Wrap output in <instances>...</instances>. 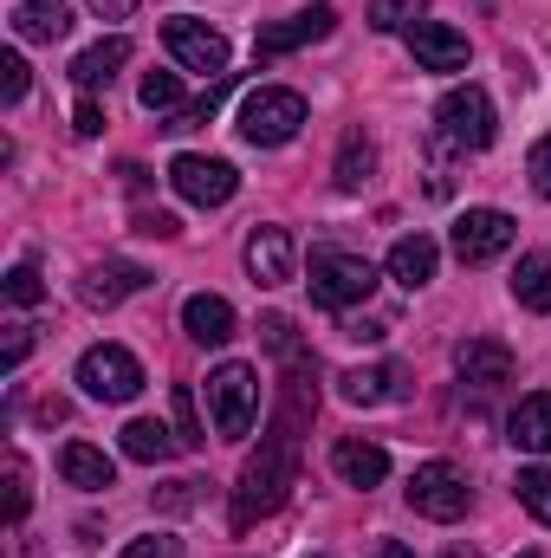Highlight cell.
Listing matches in <instances>:
<instances>
[{
	"label": "cell",
	"instance_id": "17",
	"mask_svg": "<svg viewBox=\"0 0 551 558\" xmlns=\"http://www.w3.org/2000/svg\"><path fill=\"white\" fill-rule=\"evenodd\" d=\"M131 52H137V46H131L124 33H111V39L85 46V52L72 59V85H78V92H98V85H111V78L131 65Z\"/></svg>",
	"mask_w": 551,
	"mask_h": 558
},
{
	"label": "cell",
	"instance_id": "5",
	"mask_svg": "<svg viewBox=\"0 0 551 558\" xmlns=\"http://www.w3.org/2000/svg\"><path fill=\"white\" fill-rule=\"evenodd\" d=\"M298 124H305V98L285 92V85H260V92L241 98V137L254 143V149H279V143H292L298 137Z\"/></svg>",
	"mask_w": 551,
	"mask_h": 558
},
{
	"label": "cell",
	"instance_id": "37",
	"mask_svg": "<svg viewBox=\"0 0 551 558\" xmlns=\"http://www.w3.org/2000/svg\"><path fill=\"white\" fill-rule=\"evenodd\" d=\"M72 131H78V137H98V131H105V111H98L91 98H78V111H72Z\"/></svg>",
	"mask_w": 551,
	"mask_h": 558
},
{
	"label": "cell",
	"instance_id": "20",
	"mask_svg": "<svg viewBox=\"0 0 551 558\" xmlns=\"http://www.w3.org/2000/svg\"><path fill=\"white\" fill-rule=\"evenodd\" d=\"M182 331H188L195 344H228V338H234V305H228L221 292H195V299L182 305Z\"/></svg>",
	"mask_w": 551,
	"mask_h": 558
},
{
	"label": "cell",
	"instance_id": "27",
	"mask_svg": "<svg viewBox=\"0 0 551 558\" xmlns=\"http://www.w3.org/2000/svg\"><path fill=\"white\" fill-rule=\"evenodd\" d=\"M137 98H143V111L175 118V111H182V78H175V72H149V78L137 85Z\"/></svg>",
	"mask_w": 551,
	"mask_h": 558
},
{
	"label": "cell",
	"instance_id": "36",
	"mask_svg": "<svg viewBox=\"0 0 551 558\" xmlns=\"http://www.w3.org/2000/svg\"><path fill=\"white\" fill-rule=\"evenodd\" d=\"M26 351H33V331H26V325H7V344H0V371H20V364H26Z\"/></svg>",
	"mask_w": 551,
	"mask_h": 558
},
{
	"label": "cell",
	"instance_id": "35",
	"mask_svg": "<svg viewBox=\"0 0 551 558\" xmlns=\"http://www.w3.org/2000/svg\"><path fill=\"white\" fill-rule=\"evenodd\" d=\"M409 13H415V0H370V26L377 33H396Z\"/></svg>",
	"mask_w": 551,
	"mask_h": 558
},
{
	"label": "cell",
	"instance_id": "11",
	"mask_svg": "<svg viewBox=\"0 0 551 558\" xmlns=\"http://www.w3.org/2000/svg\"><path fill=\"white\" fill-rule=\"evenodd\" d=\"M409 52L421 72H461L467 65V33L461 26H448V20H409Z\"/></svg>",
	"mask_w": 551,
	"mask_h": 558
},
{
	"label": "cell",
	"instance_id": "39",
	"mask_svg": "<svg viewBox=\"0 0 551 558\" xmlns=\"http://www.w3.org/2000/svg\"><path fill=\"white\" fill-rule=\"evenodd\" d=\"M344 338H357V344H377V338H383V325H377V318H351V325H344Z\"/></svg>",
	"mask_w": 551,
	"mask_h": 558
},
{
	"label": "cell",
	"instance_id": "43",
	"mask_svg": "<svg viewBox=\"0 0 551 558\" xmlns=\"http://www.w3.org/2000/svg\"><path fill=\"white\" fill-rule=\"evenodd\" d=\"M519 558H539V553H519Z\"/></svg>",
	"mask_w": 551,
	"mask_h": 558
},
{
	"label": "cell",
	"instance_id": "4",
	"mask_svg": "<svg viewBox=\"0 0 551 558\" xmlns=\"http://www.w3.org/2000/svg\"><path fill=\"white\" fill-rule=\"evenodd\" d=\"M208 410H215V435L241 441L260 422V371L254 364H221L208 377Z\"/></svg>",
	"mask_w": 551,
	"mask_h": 558
},
{
	"label": "cell",
	"instance_id": "18",
	"mask_svg": "<svg viewBox=\"0 0 551 558\" xmlns=\"http://www.w3.org/2000/svg\"><path fill=\"white\" fill-rule=\"evenodd\" d=\"M65 33H72V7H65V0H20V7H13V39L52 46V39H65Z\"/></svg>",
	"mask_w": 551,
	"mask_h": 558
},
{
	"label": "cell",
	"instance_id": "24",
	"mask_svg": "<svg viewBox=\"0 0 551 558\" xmlns=\"http://www.w3.org/2000/svg\"><path fill=\"white\" fill-rule=\"evenodd\" d=\"M370 169H377V143L364 137V131H344V137H338V162H331V182H338L344 195H357V189L370 182Z\"/></svg>",
	"mask_w": 551,
	"mask_h": 558
},
{
	"label": "cell",
	"instance_id": "6",
	"mask_svg": "<svg viewBox=\"0 0 551 558\" xmlns=\"http://www.w3.org/2000/svg\"><path fill=\"white\" fill-rule=\"evenodd\" d=\"M78 390L91 403H131L143 390V364L124 351V344H91L78 357Z\"/></svg>",
	"mask_w": 551,
	"mask_h": 558
},
{
	"label": "cell",
	"instance_id": "1",
	"mask_svg": "<svg viewBox=\"0 0 551 558\" xmlns=\"http://www.w3.org/2000/svg\"><path fill=\"white\" fill-rule=\"evenodd\" d=\"M285 364V384H279V410L267 422V435H260V448L247 454V468H241V487H234V533H247L254 520H267L279 513V500L292 494V481H298V428L311 422L318 410V390H311V351H298V357H279Z\"/></svg>",
	"mask_w": 551,
	"mask_h": 558
},
{
	"label": "cell",
	"instance_id": "23",
	"mask_svg": "<svg viewBox=\"0 0 551 558\" xmlns=\"http://www.w3.org/2000/svg\"><path fill=\"white\" fill-rule=\"evenodd\" d=\"M434 267H441V247H434L428 234H403V241L390 247V279H396V286H409V292H415V286H428Z\"/></svg>",
	"mask_w": 551,
	"mask_h": 558
},
{
	"label": "cell",
	"instance_id": "28",
	"mask_svg": "<svg viewBox=\"0 0 551 558\" xmlns=\"http://www.w3.org/2000/svg\"><path fill=\"white\" fill-rule=\"evenodd\" d=\"M519 507L539 526H551V468H519Z\"/></svg>",
	"mask_w": 551,
	"mask_h": 558
},
{
	"label": "cell",
	"instance_id": "3",
	"mask_svg": "<svg viewBox=\"0 0 551 558\" xmlns=\"http://www.w3.org/2000/svg\"><path fill=\"white\" fill-rule=\"evenodd\" d=\"M434 131H441L448 149H461V156L487 149V143L500 137V124H493V98H487L480 85H454V92H441V105H434Z\"/></svg>",
	"mask_w": 551,
	"mask_h": 558
},
{
	"label": "cell",
	"instance_id": "32",
	"mask_svg": "<svg viewBox=\"0 0 551 558\" xmlns=\"http://www.w3.org/2000/svg\"><path fill=\"white\" fill-rule=\"evenodd\" d=\"M118 558H182V539H169V533H143V539H131Z\"/></svg>",
	"mask_w": 551,
	"mask_h": 558
},
{
	"label": "cell",
	"instance_id": "34",
	"mask_svg": "<svg viewBox=\"0 0 551 558\" xmlns=\"http://www.w3.org/2000/svg\"><path fill=\"white\" fill-rule=\"evenodd\" d=\"M526 175H532V189H539V195L551 202V131L532 143V156H526Z\"/></svg>",
	"mask_w": 551,
	"mask_h": 558
},
{
	"label": "cell",
	"instance_id": "38",
	"mask_svg": "<svg viewBox=\"0 0 551 558\" xmlns=\"http://www.w3.org/2000/svg\"><path fill=\"white\" fill-rule=\"evenodd\" d=\"M137 234H156V241H169V234H182V221L156 208V215H137Z\"/></svg>",
	"mask_w": 551,
	"mask_h": 558
},
{
	"label": "cell",
	"instance_id": "41",
	"mask_svg": "<svg viewBox=\"0 0 551 558\" xmlns=\"http://www.w3.org/2000/svg\"><path fill=\"white\" fill-rule=\"evenodd\" d=\"M377 558H415L409 546H396V539H383V546H377Z\"/></svg>",
	"mask_w": 551,
	"mask_h": 558
},
{
	"label": "cell",
	"instance_id": "42",
	"mask_svg": "<svg viewBox=\"0 0 551 558\" xmlns=\"http://www.w3.org/2000/svg\"><path fill=\"white\" fill-rule=\"evenodd\" d=\"M448 558H474V546H467V553H461V546H454V553H448Z\"/></svg>",
	"mask_w": 551,
	"mask_h": 558
},
{
	"label": "cell",
	"instance_id": "14",
	"mask_svg": "<svg viewBox=\"0 0 551 558\" xmlns=\"http://www.w3.org/2000/svg\"><path fill=\"white\" fill-rule=\"evenodd\" d=\"M331 468H338L344 487H383V474H390V448H383V441H364V435H344V441L331 448Z\"/></svg>",
	"mask_w": 551,
	"mask_h": 558
},
{
	"label": "cell",
	"instance_id": "21",
	"mask_svg": "<svg viewBox=\"0 0 551 558\" xmlns=\"http://www.w3.org/2000/svg\"><path fill=\"white\" fill-rule=\"evenodd\" d=\"M59 474H65L72 487H85V494H105V487L118 481V461H111L105 448H91V441H65V448H59Z\"/></svg>",
	"mask_w": 551,
	"mask_h": 558
},
{
	"label": "cell",
	"instance_id": "16",
	"mask_svg": "<svg viewBox=\"0 0 551 558\" xmlns=\"http://www.w3.org/2000/svg\"><path fill=\"white\" fill-rule=\"evenodd\" d=\"M143 286H149L143 267H131V260H105V267H91V274L78 279V299L98 305V312H111V305H124L131 292H143Z\"/></svg>",
	"mask_w": 551,
	"mask_h": 558
},
{
	"label": "cell",
	"instance_id": "30",
	"mask_svg": "<svg viewBox=\"0 0 551 558\" xmlns=\"http://www.w3.org/2000/svg\"><path fill=\"white\" fill-rule=\"evenodd\" d=\"M169 410H175V441H182V448H201V422H195V397H188V390H175V397H169Z\"/></svg>",
	"mask_w": 551,
	"mask_h": 558
},
{
	"label": "cell",
	"instance_id": "13",
	"mask_svg": "<svg viewBox=\"0 0 551 558\" xmlns=\"http://www.w3.org/2000/svg\"><path fill=\"white\" fill-rule=\"evenodd\" d=\"M247 274L254 286H292L298 279V247L285 228H254L247 234Z\"/></svg>",
	"mask_w": 551,
	"mask_h": 558
},
{
	"label": "cell",
	"instance_id": "10",
	"mask_svg": "<svg viewBox=\"0 0 551 558\" xmlns=\"http://www.w3.org/2000/svg\"><path fill=\"white\" fill-rule=\"evenodd\" d=\"M513 247V215L506 208H467L461 221H454V254L467 260V267H487V260H500Z\"/></svg>",
	"mask_w": 551,
	"mask_h": 558
},
{
	"label": "cell",
	"instance_id": "26",
	"mask_svg": "<svg viewBox=\"0 0 551 558\" xmlns=\"http://www.w3.org/2000/svg\"><path fill=\"white\" fill-rule=\"evenodd\" d=\"M513 299H519L526 312H551V260L546 254H526V260L513 267Z\"/></svg>",
	"mask_w": 551,
	"mask_h": 558
},
{
	"label": "cell",
	"instance_id": "2",
	"mask_svg": "<svg viewBox=\"0 0 551 558\" xmlns=\"http://www.w3.org/2000/svg\"><path fill=\"white\" fill-rule=\"evenodd\" d=\"M305 286H311L318 305L344 312V305H357V299L377 292V267H370L364 254H344V247H311V260H305Z\"/></svg>",
	"mask_w": 551,
	"mask_h": 558
},
{
	"label": "cell",
	"instance_id": "25",
	"mask_svg": "<svg viewBox=\"0 0 551 558\" xmlns=\"http://www.w3.org/2000/svg\"><path fill=\"white\" fill-rule=\"evenodd\" d=\"M118 448H124L131 461H143V468H156V461H169L182 441H175L156 416H137V422H124V441H118Z\"/></svg>",
	"mask_w": 551,
	"mask_h": 558
},
{
	"label": "cell",
	"instance_id": "12",
	"mask_svg": "<svg viewBox=\"0 0 551 558\" xmlns=\"http://www.w3.org/2000/svg\"><path fill=\"white\" fill-rule=\"evenodd\" d=\"M338 26V7H298L292 20H273V26H260V59H285V52H298V46H311V39H325Z\"/></svg>",
	"mask_w": 551,
	"mask_h": 558
},
{
	"label": "cell",
	"instance_id": "29",
	"mask_svg": "<svg viewBox=\"0 0 551 558\" xmlns=\"http://www.w3.org/2000/svg\"><path fill=\"white\" fill-rule=\"evenodd\" d=\"M26 481H33V474H26V461H20V454H7V520H13V526H20V520H26V507H33V487H26Z\"/></svg>",
	"mask_w": 551,
	"mask_h": 558
},
{
	"label": "cell",
	"instance_id": "19",
	"mask_svg": "<svg viewBox=\"0 0 551 558\" xmlns=\"http://www.w3.org/2000/svg\"><path fill=\"white\" fill-rule=\"evenodd\" d=\"M506 441L526 448V454H551V390L519 397V410L506 416Z\"/></svg>",
	"mask_w": 551,
	"mask_h": 558
},
{
	"label": "cell",
	"instance_id": "15",
	"mask_svg": "<svg viewBox=\"0 0 551 558\" xmlns=\"http://www.w3.org/2000/svg\"><path fill=\"white\" fill-rule=\"evenodd\" d=\"M454 371H461V384L493 390V384L513 377V351H506L500 338H467V344H454Z\"/></svg>",
	"mask_w": 551,
	"mask_h": 558
},
{
	"label": "cell",
	"instance_id": "8",
	"mask_svg": "<svg viewBox=\"0 0 551 558\" xmlns=\"http://www.w3.org/2000/svg\"><path fill=\"white\" fill-rule=\"evenodd\" d=\"M162 46H169V59L182 65V72H201V78H228V39L208 26V20H169L162 26Z\"/></svg>",
	"mask_w": 551,
	"mask_h": 558
},
{
	"label": "cell",
	"instance_id": "9",
	"mask_svg": "<svg viewBox=\"0 0 551 558\" xmlns=\"http://www.w3.org/2000/svg\"><path fill=\"white\" fill-rule=\"evenodd\" d=\"M169 182H175V195L195 202V208H221V202H234V189H241L234 162H221V156H175V162H169Z\"/></svg>",
	"mask_w": 551,
	"mask_h": 558
},
{
	"label": "cell",
	"instance_id": "40",
	"mask_svg": "<svg viewBox=\"0 0 551 558\" xmlns=\"http://www.w3.org/2000/svg\"><path fill=\"white\" fill-rule=\"evenodd\" d=\"M91 13L98 20H124V13H137V0H91Z\"/></svg>",
	"mask_w": 551,
	"mask_h": 558
},
{
	"label": "cell",
	"instance_id": "7",
	"mask_svg": "<svg viewBox=\"0 0 551 558\" xmlns=\"http://www.w3.org/2000/svg\"><path fill=\"white\" fill-rule=\"evenodd\" d=\"M467 500H474V487H467V474L454 468V461H421L409 474V507L421 520H441V526H454L461 513H467Z\"/></svg>",
	"mask_w": 551,
	"mask_h": 558
},
{
	"label": "cell",
	"instance_id": "22",
	"mask_svg": "<svg viewBox=\"0 0 551 558\" xmlns=\"http://www.w3.org/2000/svg\"><path fill=\"white\" fill-rule=\"evenodd\" d=\"M338 390H344V403H357V410H377V403H390V397H403V371H396V364H370V371H344V377H338Z\"/></svg>",
	"mask_w": 551,
	"mask_h": 558
},
{
	"label": "cell",
	"instance_id": "31",
	"mask_svg": "<svg viewBox=\"0 0 551 558\" xmlns=\"http://www.w3.org/2000/svg\"><path fill=\"white\" fill-rule=\"evenodd\" d=\"M39 292H46V286H39V267H33V260H20V267L7 274V299H13V305H39Z\"/></svg>",
	"mask_w": 551,
	"mask_h": 558
},
{
	"label": "cell",
	"instance_id": "33",
	"mask_svg": "<svg viewBox=\"0 0 551 558\" xmlns=\"http://www.w3.org/2000/svg\"><path fill=\"white\" fill-rule=\"evenodd\" d=\"M0 98H7V105H20V98H26V59H20V52H7V59H0Z\"/></svg>",
	"mask_w": 551,
	"mask_h": 558
}]
</instances>
